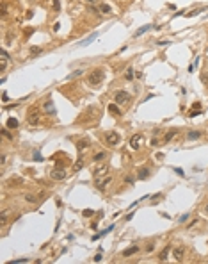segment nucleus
Wrapping results in <instances>:
<instances>
[{
    "label": "nucleus",
    "instance_id": "nucleus-40",
    "mask_svg": "<svg viewBox=\"0 0 208 264\" xmlns=\"http://www.w3.org/2000/svg\"><path fill=\"white\" fill-rule=\"evenodd\" d=\"M187 219H189V214H183V216H180V221L183 223V221H187Z\"/></svg>",
    "mask_w": 208,
    "mask_h": 264
},
{
    "label": "nucleus",
    "instance_id": "nucleus-35",
    "mask_svg": "<svg viewBox=\"0 0 208 264\" xmlns=\"http://www.w3.org/2000/svg\"><path fill=\"white\" fill-rule=\"evenodd\" d=\"M82 214H84V216H85V218H91V216H92V214H94V212H92V211H91V209H85V211H84V212H82Z\"/></svg>",
    "mask_w": 208,
    "mask_h": 264
},
{
    "label": "nucleus",
    "instance_id": "nucleus-26",
    "mask_svg": "<svg viewBox=\"0 0 208 264\" xmlns=\"http://www.w3.org/2000/svg\"><path fill=\"white\" fill-rule=\"evenodd\" d=\"M29 54L34 57V55H37V54H41V47H30L29 48Z\"/></svg>",
    "mask_w": 208,
    "mask_h": 264
},
{
    "label": "nucleus",
    "instance_id": "nucleus-2",
    "mask_svg": "<svg viewBox=\"0 0 208 264\" xmlns=\"http://www.w3.org/2000/svg\"><path fill=\"white\" fill-rule=\"evenodd\" d=\"M27 121H29L30 125H39V121H41V111H39L37 107H32L30 111H29Z\"/></svg>",
    "mask_w": 208,
    "mask_h": 264
},
{
    "label": "nucleus",
    "instance_id": "nucleus-31",
    "mask_svg": "<svg viewBox=\"0 0 208 264\" xmlns=\"http://www.w3.org/2000/svg\"><path fill=\"white\" fill-rule=\"evenodd\" d=\"M52 7L55 11H61V2H59V0H52Z\"/></svg>",
    "mask_w": 208,
    "mask_h": 264
},
{
    "label": "nucleus",
    "instance_id": "nucleus-22",
    "mask_svg": "<svg viewBox=\"0 0 208 264\" xmlns=\"http://www.w3.org/2000/svg\"><path fill=\"white\" fill-rule=\"evenodd\" d=\"M105 159V152H98V153H94V157H92V161L94 163H100V161H103Z\"/></svg>",
    "mask_w": 208,
    "mask_h": 264
},
{
    "label": "nucleus",
    "instance_id": "nucleus-24",
    "mask_svg": "<svg viewBox=\"0 0 208 264\" xmlns=\"http://www.w3.org/2000/svg\"><path fill=\"white\" fill-rule=\"evenodd\" d=\"M18 127V120L16 118H9L7 120V128H16Z\"/></svg>",
    "mask_w": 208,
    "mask_h": 264
},
{
    "label": "nucleus",
    "instance_id": "nucleus-33",
    "mask_svg": "<svg viewBox=\"0 0 208 264\" xmlns=\"http://www.w3.org/2000/svg\"><path fill=\"white\" fill-rule=\"evenodd\" d=\"M36 163H39V161H43V155H41V153L39 152H34V157H32Z\"/></svg>",
    "mask_w": 208,
    "mask_h": 264
},
{
    "label": "nucleus",
    "instance_id": "nucleus-21",
    "mask_svg": "<svg viewBox=\"0 0 208 264\" xmlns=\"http://www.w3.org/2000/svg\"><path fill=\"white\" fill-rule=\"evenodd\" d=\"M96 36H98V34H96V32H92V34H91V36H89V38H85V39H84V41H82V43H80V45H82V47H85V45H89V43H91V41H92V39H94V38H96Z\"/></svg>",
    "mask_w": 208,
    "mask_h": 264
},
{
    "label": "nucleus",
    "instance_id": "nucleus-8",
    "mask_svg": "<svg viewBox=\"0 0 208 264\" xmlns=\"http://www.w3.org/2000/svg\"><path fill=\"white\" fill-rule=\"evenodd\" d=\"M142 141H144L142 134H133V136L130 138V146H132L133 150H139V148H141V145H142Z\"/></svg>",
    "mask_w": 208,
    "mask_h": 264
},
{
    "label": "nucleus",
    "instance_id": "nucleus-41",
    "mask_svg": "<svg viewBox=\"0 0 208 264\" xmlns=\"http://www.w3.org/2000/svg\"><path fill=\"white\" fill-rule=\"evenodd\" d=\"M174 171H176V173H178V175H180V177H183V175H185V173H183V170H181V168H174Z\"/></svg>",
    "mask_w": 208,
    "mask_h": 264
},
{
    "label": "nucleus",
    "instance_id": "nucleus-46",
    "mask_svg": "<svg viewBox=\"0 0 208 264\" xmlns=\"http://www.w3.org/2000/svg\"><path fill=\"white\" fill-rule=\"evenodd\" d=\"M59 29H61V23H59V21H57V23L54 25V31H59Z\"/></svg>",
    "mask_w": 208,
    "mask_h": 264
},
{
    "label": "nucleus",
    "instance_id": "nucleus-6",
    "mask_svg": "<svg viewBox=\"0 0 208 264\" xmlns=\"http://www.w3.org/2000/svg\"><path fill=\"white\" fill-rule=\"evenodd\" d=\"M130 98H132V97H130V93H126V91H116V93H114V100H116V104H118V105L126 104Z\"/></svg>",
    "mask_w": 208,
    "mask_h": 264
},
{
    "label": "nucleus",
    "instance_id": "nucleus-5",
    "mask_svg": "<svg viewBox=\"0 0 208 264\" xmlns=\"http://www.w3.org/2000/svg\"><path fill=\"white\" fill-rule=\"evenodd\" d=\"M112 182V177L110 175H103V177H98L96 179V189H100V191H103V189H107V186Z\"/></svg>",
    "mask_w": 208,
    "mask_h": 264
},
{
    "label": "nucleus",
    "instance_id": "nucleus-7",
    "mask_svg": "<svg viewBox=\"0 0 208 264\" xmlns=\"http://www.w3.org/2000/svg\"><path fill=\"white\" fill-rule=\"evenodd\" d=\"M43 111L48 114V116H55L57 114V111H55V105H54V102H52V98H46V102L43 104Z\"/></svg>",
    "mask_w": 208,
    "mask_h": 264
},
{
    "label": "nucleus",
    "instance_id": "nucleus-28",
    "mask_svg": "<svg viewBox=\"0 0 208 264\" xmlns=\"http://www.w3.org/2000/svg\"><path fill=\"white\" fill-rule=\"evenodd\" d=\"M199 113H201V109H199V107H192L190 111H189V116H190V118H194V116H197Z\"/></svg>",
    "mask_w": 208,
    "mask_h": 264
},
{
    "label": "nucleus",
    "instance_id": "nucleus-36",
    "mask_svg": "<svg viewBox=\"0 0 208 264\" xmlns=\"http://www.w3.org/2000/svg\"><path fill=\"white\" fill-rule=\"evenodd\" d=\"M133 79V70H128L126 72V80H132Z\"/></svg>",
    "mask_w": 208,
    "mask_h": 264
},
{
    "label": "nucleus",
    "instance_id": "nucleus-11",
    "mask_svg": "<svg viewBox=\"0 0 208 264\" xmlns=\"http://www.w3.org/2000/svg\"><path fill=\"white\" fill-rule=\"evenodd\" d=\"M173 255H174V259L180 262V260H183V255H185V248L183 246H176V248H173Z\"/></svg>",
    "mask_w": 208,
    "mask_h": 264
},
{
    "label": "nucleus",
    "instance_id": "nucleus-18",
    "mask_svg": "<svg viewBox=\"0 0 208 264\" xmlns=\"http://www.w3.org/2000/svg\"><path fill=\"white\" fill-rule=\"evenodd\" d=\"M7 219H9V211H4V212H2V216H0V225H2V227H6Z\"/></svg>",
    "mask_w": 208,
    "mask_h": 264
},
{
    "label": "nucleus",
    "instance_id": "nucleus-12",
    "mask_svg": "<svg viewBox=\"0 0 208 264\" xmlns=\"http://www.w3.org/2000/svg\"><path fill=\"white\" fill-rule=\"evenodd\" d=\"M82 168H84V155H78L77 161H75V164H73V168H71V171L77 173V171H80Z\"/></svg>",
    "mask_w": 208,
    "mask_h": 264
},
{
    "label": "nucleus",
    "instance_id": "nucleus-43",
    "mask_svg": "<svg viewBox=\"0 0 208 264\" xmlns=\"http://www.w3.org/2000/svg\"><path fill=\"white\" fill-rule=\"evenodd\" d=\"M125 182H126V184H130V186H132V184H133V179H132V177H126V179H125Z\"/></svg>",
    "mask_w": 208,
    "mask_h": 264
},
{
    "label": "nucleus",
    "instance_id": "nucleus-20",
    "mask_svg": "<svg viewBox=\"0 0 208 264\" xmlns=\"http://www.w3.org/2000/svg\"><path fill=\"white\" fill-rule=\"evenodd\" d=\"M167 255H169V246H166L164 250H162V252H160V255H158V259H160L162 262H164V260L167 259Z\"/></svg>",
    "mask_w": 208,
    "mask_h": 264
},
{
    "label": "nucleus",
    "instance_id": "nucleus-9",
    "mask_svg": "<svg viewBox=\"0 0 208 264\" xmlns=\"http://www.w3.org/2000/svg\"><path fill=\"white\" fill-rule=\"evenodd\" d=\"M92 175H94V179L103 177V175H109V164H107V163H103V164L96 166V168H94V171H92Z\"/></svg>",
    "mask_w": 208,
    "mask_h": 264
},
{
    "label": "nucleus",
    "instance_id": "nucleus-25",
    "mask_svg": "<svg viewBox=\"0 0 208 264\" xmlns=\"http://www.w3.org/2000/svg\"><path fill=\"white\" fill-rule=\"evenodd\" d=\"M176 132H178L176 128H174V130H171V132H167V134H166V138H164V141H166V143H169V141H171V139L176 136Z\"/></svg>",
    "mask_w": 208,
    "mask_h": 264
},
{
    "label": "nucleus",
    "instance_id": "nucleus-15",
    "mask_svg": "<svg viewBox=\"0 0 208 264\" xmlns=\"http://www.w3.org/2000/svg\"><path fill=\"white\" fill-rule=\"evenodd\" d=\"M139 252V246L135 245V246H130V248H126L125 252H123V257H130V255H135Z\"/></svg>",
    "mask_w": 208,
    "mask_h": 264
},
{
    "label": "nucleus",
    "instance_id": "nucleus-49",
    "mask_svg": "<svg viewBox=\"0 0 208 264\" xmlns=\"http://www.w3.org/2000/svg\"><path fill=\"white\" fill-rule=\"evenodd\" d=\"M206 54H208V48H206Z\"/></svg>",
    "mask_w": 208,
    "mask_h": 264
},
{
    "label": "nucleus",
    "instance_id": "nucleus-37",
    "mask_svg": "<svg viewBox=\"0 0 208 264\" xmlns=\"http://www.w3.org/2000/svg\"><path fill=\"white\" fill-rule=\"evenodd\" d=\"M0 11H2V16L6 18V14H7V7H6V4H2V7H0Z\"/></svg>",
    "mask_w": 208,
    "mask_h": 264
},
{
    "label": "nucleus",
    "instance_id": "nucleus-44",
    "mask_svg": "<svg viewBox=\"0 0 208 264\" xmlns=\"http://www.w3.org/2000/svg\"><path fill=\"white\" fill-rule=\"evenodd\" d=\"M87 9H89V11H91V13H94V14H98V9H94V7H92V6H89V7H87Z\"/></svg>",
    "mask_w": 208,
    "mask_h": 264
},
{
    "label": "nucleus",
    "instance_id": "nucleus-3",
    "mask_svg": "<svg viewBox=\"0 0 208 264\" xmlns=\"http://www.w3.org/2000/svg\"><path fill=\"white\" fill-rule=\"evenodd\" d=\"M119 141H121V138H119L118 132H105V145L107 146H116V145H119Z\"/></svg>",
    "mask_w": 208,
    "mask_h": 264
},
{
    "label": "nucleus",
    "instance_id": "nucleus-23",
    "mask_svg": "<svg viewBox=\"0 0 208 264\" xmlns=\"http://www.w3.org/2000/svg\"><path fill=\"white\" fill-rule=\"evenodd\" d=\"M187 138L189 139H199L201 138V132H196V130H190L189 134H187Z\"/></svg>",
    "mask_w": 208,
    "mask_h": 264
},
{
    "label": "nucleus",
    "instance_id": "nucleus-45",
    "mask_svg": "<svg viewBox=\"0 0 208 264\" xmlns=\"http://www.w3.org/2000/svg\"><path fill=\"white\" fill-rule=\"evenodd\" d=\"M196 223H197V219H194V221H190V223H189V227H187V229H192V227H194V225H196Z\"/></svg>",
    "mask_w": 208,
    "mask_h": 264
},
{
    "label": "nucleus",
    "instance_id": "nucleus-38",
    "mask_svg": "<svg viewBox=\"0 0 208 264\" xmlns=\"http://www.w3.org/2000/svg\"><path fill=\"white\" fill-rule=\"evenodd\" d=\"M92 260H94V262H100V260H102V253H96L94 257H92Z\"/></svg>",
    "mask_w": 208,
    "mask_h": 264
},
{
    "label": "nucleus",
    "instance_id": "nucleus-29",
    "mask_svg": "<svg viewBox=\"0 0 208 264\" xmlns=\"http://www.w3.org/2000/svg\"><path fill=\"white\" fill-rule=\"evenodd\" d=\"M100 11H102L103 14H109L112 9H110V6H107V4H100Z\"/></svg>",
    "mask_w": 208,
    "mask_h": 264
},
{
    "label": "nucleus",
    "instance_id": "nucleus-19",
    "mask_svg": "<svg viewBox=\"0 0 208 264\" xmlns=\"http://www.w3.org/2000/svg\"><path fill=\"white\" fill-rule=\"evenodd\" d=\"M89 145H91V143H89L87 139H80V141L77 143V146H78V150H85V148H89Z\"/></svg>",
    "mask_w": 208,
    "mask_h": 264
},
{
    "label": "nucleus",
    "instance_id": "nucleus-47",
    "mask_svg": "<svg viewBox=\"0 0 208 264\" xmlns=\"http://www.w3.org/2000/svg\"><path fill=\"white\" fill-rule=\"evenodd\" d=\"M96 2V0H87V4H94Z\"/></svg>",
    "mask_w": 208,
    "mask_h": 264
},
{
    "label": "nucleus",
    "instance_id": "nucleus-42",
    "mask_svg": "<svg viewBox=\"0 0 208 264\" xmlns=\"http://www.w3.org/2000/svg\"><path fill=\"white\" fill-rule=\"evenodd\" d=\"M7 100H9V98H7V93H6V91H4V93H2V102H4V104H6V102H7Z\"/></svg>",
    "mask_w": 208,
    "mask_h": 264
},
{
    "label": "nucleus",
    "instance_id": "nucleus-34",
    "mask_svg": "<svg viewBox=\"0 0 208 264\" xmlns=\"http://www.w3.org/2000/svg\"><path fill=\"white\" fill-rule=\"evenodd\" d=\"M9 184H11V186H13V184H18V186H21V184H23V180H21V179H11V180H9Z\"/></svg>",
    "mask_w": 208,
    "mask_h": 264
},
{
    "label": "nucleus",
    "instance_id": "nucleus-10",
    "mask_svg": "<svg viewBox=\"0 0 208 264\" xmlns=\"http://www.w3.org/2000/svg\"><path fill=\"white\" fill-rule=\"evenodd\" d=\"M7 62H9V55H7V52L2 48V50H0V72H6Z\"/></svg>",
    "mask_w": 208,
    "mask_h": 264
},
{
    "label": "nucleus",
    "instance_id": "nucleus-16",
    "mask_svg": "<svg viewBox=\"0 0 208 264\" xmlns=\"http://www.w3.org/2000/svg\"><path fill=\"white\" fill-rule=\"evenodd\" d=\"M149 29H153V25H142V27H141V29H139V31H135V32H133V36L137 38V36H141V34H144V32H146V31H149Z\"/></svg>",
    "mask_w": 208,
    "mask_h": 264
},
{
    "label": "nucleus",
    "instance_id": "nucleus-1",
    "mask_svg": "<svg viewBox=\"0 0 208 264\" xmlns=\"http://www.w3.org/2000/svg\"><path fill=\"white\" fill-rule=\"evenodd\" d=\"M103 79H105V72H103L102 68H94V70L89 73V77H87V80H89L91 86H98V84H102Z\"/></svg>",
    "mask_w": 208,
    "mask_h": 264
},
{
    "label": "nucleus",
    "instance_id": "nucleus-14",
    "mask_svg": "<svg viewBox=\"0 0 208 264\" xmlns=\"http://www.w3.org/2000/svg\"><path fill=\"white\" fill-rule=\"evenodd\" d=\"M109 113L114 114V116H121V109L118 107V104H110L109 105Z\"/></svg>",
    "mask_w": 208,
    "mask_h": 264
},
{
    "label": "nucleus",
    "instance_id": "nucleus-4",
    "mask_svg": "<svg viewBox=\"0 0 208 264\" xmlns=\"http://www.w3.org/2000/svg\"><path fill=\"white\" fill-rule=\"evenodd\" d=\"M66 175H68V173H66V170H64L62 166H55V168L50 171V177H52L54 180H64Z\"/></svg>",
    "mask_w": 208,
    "mask_h": 264
},
{
    "label": "nucleus",
    "instance_id": "nucleus-27",
    "mask_svg": "<svg viewBox=\"0 0 208 264\" xmlns=\"http://www.w3.org/2000/svg\"><path fill=\"white\" fill-rule=\"evenodd\" d=\"M25 200H27L29 204H36V202H37V198H36L34 194H30V193H27V194H25Z\"/></svg>",
    "mask_w": 208,
    "mask_h": 264
},
{
    "label": "nucleus",
    "instance_id": "nucleus-48",
    "mask_svg": "<svg viewBox=\"0 0 208 264\" xmlns=\"http://www.w3.org/2000/svg\"><path fill=\"white\" fill-rule=\"evenodd\" d=\"M204 212H206V214H208V204H206V205H204Z\"/></svg>",
    "mask_w": 208,
    "mask_h": 264
},
{
    "label": "nucleus",
    "instance_id": "nucleus-17",
    "mask_svg": "<svg viewBox=\"0 0 208 264\" xmlns=\"http://www.w3.org/2000/svg\"><path fill=\"white\" fill-rule=\"evenodd\" d=\"M82 73H84V70H75V72H71V73H69V75L66 77V79H68V80H73V79H77V77H80Z\"/></svg>",
    "mask_w": 208,
    "mask_h": 264
},
{
    "label": "nucleus",
    "instance_id": "nucleus-39",
    "mask_svg": "<svg viewBox=\"0 0 208 264\" xmlns=\"http://www.w3.org/2000/svg\"><path fill=\"white\" fill-rule=\"evenodd\" d=\"M149 145H151V146H157V145H160V143H158V139H157V138H153V139L149 141Z\"/></svg>",
    "mask_w": 208,
    "mask_h": 264
},
{
    "label": "nucleus",
    "instance_id": "nucleus-13",
    "mask_svg": "<svg viewBox=\"0 0 208 264\" xmlns=\"http://www.w3.org/2000/svg\"><path fill=\"white\" fill-rule=\"evenodd\" d=\"M148 177H149V170H148V168H141V170H137V179L144 180V179H148Z\"/></svg>",
    "mask_w": 208,
    "mask_h": 264
},
{
    "label": "nucleus",
    "instance_id": "nucleus-30",
    "mask_svg": "<svg viewBox=\"0 0 208 264\" xmlns=\"http://www.w3.org/2000/svg\"><path fill=\"white\" fill-rule=\"evenodd\" d=\"M2 136H4V138H7V139H11V141H13V134H11V132H9V130H7V128H2Z\"/></svg>",
    "mask_w": 208,
    "mask_h": 264
},
{
    "label": "nucleus",
    "instance_id": "nucleus-32",
    "mask_svg": "<svg viewBox=\"0 0 208 264\" xmlns=\"http://www.w3.org/2000/svg\"><path fill=\"white\" fill-rule=\"evenodd\" d=\"M20 262H29V259L27 257H21V259H14L13 262H9V264H20Z\"/></svg>",
    "mask_w": 208,
    "mask_h": 264
}]
</instances>
